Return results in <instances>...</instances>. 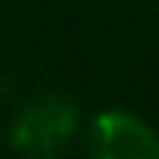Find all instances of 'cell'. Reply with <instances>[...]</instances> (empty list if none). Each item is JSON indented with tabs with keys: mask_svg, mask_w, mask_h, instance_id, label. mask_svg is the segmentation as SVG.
<instances>
[{
	"mask_svg": "<svg viewBox=\"0 0 159 159\" xmlns=\"http://www.w3.org/2000/svg\"><path fill=\"white\" fill-rule=\"evenodd\" d=\"M75 125H78L75 105L61 95H44L17 115L10 142H14V149L27 152V156H54L75 135Z\"/></svg>",
	"mask_w": 159,
	"mask_h": 159,
	"instance_id": "1",
	"label": "cell"
},
{
	"mask_svg": "<svg viewBox=\"0 0 159 159\" xmlns=\"http://www.w3.org/2000/svg\"><path fill=\"white\" fill-rule=\"evenodd\" d=\"M98 159H159V135L129 112H102L92 129Z\"/></svg>",
	"mask_w": 159,
	"mask_h": 159,
	"instance_id": "2",
	"label": "cell"
}]
</instances>
